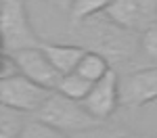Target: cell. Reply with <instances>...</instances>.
I'll return each instance as SVG.
<instances>
[{
    "instance_id": "cell-1",
    "label": "cell",
    "mask_w": 157,
    "mask_h": 138,
    "mask_svg": "<svg viewBox=\"0 0 157 138\" xmlns=\"http://www.w3.org/2000/svg\"><path fill=\"white\" fill-rule=\"evenodd\" d=\"M42 40L29 21L25 0L0 2V48L6 54L25 48H40Z\"/></svg>"
},
{
    "instance_id": "cell-2",
    "label": "cell",
    "mask_w": 157,
    "mask_h": 138,
    "mask_svg": "<svg viewBox=\"0 0 157 138\" xmlns=\"http://www.w3.org/2000/svg\"><path fill=\"white\" fill-rule=\"evenodd\" d=\"M34 115H36L38 121L50 125V128L59 130L63 134H67V136L101 124L86 111L80 100L67 99L57 90H50L46 100L38 107V111Z\"/></svg>"
},
{
    "instance_id": "cell-3",
    "label": "cell",
    "mask_w": 157,
    "mask_h": 138,
    "mask_svg": "<svg viewBox=\"0 0 157 138\" xmlns=\"http://www.w3.org/2000/svg\"><path fill=\"white\" fill-rule=\"evenodd\" d=\"M50 94L48 88L38 86L21 73L0 77V105L19 113H36Z\"/></svg>"
},
{
    "instance_id": "cell-4",
    "label": "cell",
    "mask_w": 157,
    "mask_h": 138,
    "mask_svg": "<svg viewBox=\"0 0 157 138\" xmlns=\"http://www.w3.org/2000/svg\"><path fill=\"white\" fill-rule=\"evenodd\" d=\"M105 17L121 29L143 34L157 23V0H111Z\"/></svg>"
},
{
    "instance_id": "cell-5",
    "label": "cell",
    "mask_w": 157,
    "mask_h": 138,
    "mask_svg": "<svg viewBox=\"0 0 157 138\" xmlns=\"http://www.w3.org/2000/svg\"><path fill=\"white\" fill-rule=\"evenodd\" d=\"M117 94H120L121 107H145L149 103L157 100V65L145 67L132 73L120 77L117 82Z\"/></svg>"
},
{
    "instance_id": "cell-6",
    "label": "cell",
    "mask_w": 157,
    "mask_h": 138,
    "mask_svg": "<svg viewBox=\"0 0 157 138\" xmlns=\"http://www.w3.org/2000/svg\"><path fill=\"white\" fill-rule=\"evenodd\" d=\"M117 82H120V75L115 73L113 69H109L107 73L103 75L98 82H94L88 94L84 96V100H80L84 105V109L97 121H105L109 119L115 109L120 107V94H117Z\"/></svg>"
},
{
    "instance_id": "cell-7",
    "label": "cell",
    "mask_w": 157,
    "mask_h": 138,
    "mask_svg": "<svg viewBox=\"0 0 157 138\" xmlns=\"http://www.w3.org/2000/svg\"><path fill=\"white\" fill-rule=\"evenodd\" d=\"M13 63L17 67V73L25 75L27 80L36 82L38 86L55 90L61 80V73L50 65L42 48H25L13 52Z\"/></svg>"
},
{
    "instance_id": "cell-8",
    "label": "cell",
    "mask_w": 157,
    "mask_h": 138,
    "mask_svg": "<svg viewBox=\"0 0 157 138\" xmlns=\"http://www.w3.org/2000/svg\"><path fill=\"white\" fill-rule=\"evenodd\" d=\"M42 52L46 54V59L50 61V65L59 71L61 75L73 73L80 59L84 57L86 48L78 46V44H44L42 42Z\"/></svg>"
},
{
    "instance_id": "cell-9",
    "label": "cell",
    "mask_w": 157,
    "mask_h": 138,
    "mask_svg": "<svg viewBox=\"0 0 157 138\" xmlns=\"http://www.w3.org/2000/svg\"><path fill=\"white\" fill-rule=\"evenodd\" d=\"M109 69H111V67H109V61L103 54H98L94 50H86L84 57L78 63V67H75V73L94 84V82H98L103 75L107 73Z\"/></svg>"
},
{
    "instance_id": "cell-10",
    "label": "cell",
    "mask_w": 157,
    "mask_h": 138,
    "mask_svg": "<svg viewBox=\"0 0 157 138\" xmlns=\"http://www.w3.org/2000/svg\"><path fill=\"white\" fill-rule=\"evenodd\" d=\"M92 86V82L84 80L82 75H78L75 71L73 73H65L61 75L59 84H57V92H61L63 96L67 99H73V100H84V96L88 94V90Z\"/></svg>"
},
{
    "instance_id": "cell-11",
    "label": "cell",
    "mask_w": 157,
    "mask_h": 138,
    "mask_svg": "<svg viewBox=\"0 0 157 138\" xmlns=\"http://www.w3.org/2000/svg\"><path fill=\"white\" fill-rule=\"evenodd\" d=\"M109 4L111 0H75L73 6L69 9V17L73 23H86L88 19L105 13Z\"/></svg>"
},
{
    "instance_id": "cell-12",
    "label": "cell",
    "mask_w": 157,
    "mask_h": 138,
    "mask_svg": "<svg viewBox=\"0 0 157 138\" xmlns=\"http://www.w3.org/2000/svg\"><path fill=\"white\" fill-rule=\"evenodd\" d=\"M67 138H138L134 132L121 128V125H105L103 121L88 130H82V132H75V134H69Z\"/></svg>"
},
{
    "instance_id": "cell-13",
    "label": "cell",
    "mask_w": 157,
    "mask_h": 138,
    "mask_svg": "<svg viewBox=\"0 0 157 138\" xmlns=\"http://www.w3.org/2000/svg\"><path fill=\"white\" fill-rule=\"evenodd\" d=\"M15 138H67V134H63V132L42 124L38 119H25Z\"/></svg>"
},
{
    "instance_id": "cell-14",
    "label": "cell",
    "mask_w": 157,
    "mask_h": 138,
    "mask_svg": "<svg viewBox=\"0 0 157 138\" xmlns=\"http://www.w3.org/2000/svg\"><path fill=\"white\" fill-rule=\"evenodd\" d=\"M23 121L25 119L19 111H13L9 107L0 105V138H15L19 134Z\"/></svg>"
},
{
    "instance_id": "cell-15",
    "label": "cell",
    "mask_w": 157,
    "mask_h": 138,
    "mask_svg": "<svg viewBox=\"0 0 157 138\" xmlns=\"http://www.w3.org/2000/svg\"><path fill=\"white\" fill-rule=\"evenodd\" d=\"M140 50L145 52L147 59H151V61L157 65V23L151 25L149 29L143 32V36H140Z\"/></svg>"
},
{
    "instance_id": "cell-16",
    "label": "cell",
    "mask_w": 157,
    "mask_h": 138,
    "mask_svg": "<svg viewBox=\"0 0 157 138\" xmlns=\"http://www.w3.org/2000/svg\"><path fill=\"white\" fill-rule=\"evenodd\" d=\"M13 73H17V67L13 63V57L0 50V77H6V75H13Z\"/></svg>"
},
{
    "instance_id": "cell-17",
    "label": "cell",
    "mask_w": 157,
    "mask_h": 138,
    "mask_svg": "<svg viewBox=\"0 0 157 138\" xmlns=\"http://www.w3.org/2000/svg\"><path fill=\"white\" fill-rule=\"evenodd\" d=\"M44 2H48V4H52V6H57V9H61L65 13H69V9L73 6L75 0H44Z\"/></svg>"
},
{
    "instance_id": "cell-18",
    "label": "cell",
    "mask_w": 157,
    "mask_h": 138,
    "mask_svg": "<svg viewBox=\"0 0 157 138\" xmlns=\"http://www.w3.org/2000/svg\"><path fill=\"white\" fill-rule=\"evenodd\" d=\"M0 2H2V0H0Z\"/></svg>"
},
{
    "instance_id": "cell-19",
    "label": "cell",
    "mask_w": 157,
    "mask_h": 138,
    "mask_svg": "<svg viewBox=\"0 0 157 138\" xmlns=\"http://www.w3.org/2000/svg\"><path fill=\"white\" fill-rule=\"evenodd\" d=\"M0 50H2V48H0Z\"/></svg>"
}]
</instances>
